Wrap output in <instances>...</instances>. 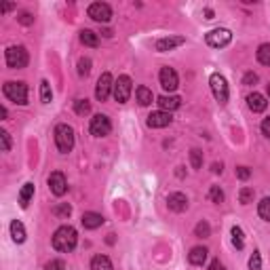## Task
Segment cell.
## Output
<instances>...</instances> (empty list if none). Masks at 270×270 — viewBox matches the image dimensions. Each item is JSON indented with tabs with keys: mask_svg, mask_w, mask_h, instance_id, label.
<instances>
[{
	"mask_svg": "<svg viewBox=\"0 0 270 270\" xmlns=\"http://www.w3.org/2000/svg\"><path fill=\"white\" fill-rule=\"evenodd\" d=\"M78 243V232L72 226H59L53 234V247L61 253H70Z\"/></svg>",
	"mask_w": 270,
	"mask_h": 270,
	"instance_id": "1",
	"label": "cell"
},
{
	"mask_svg": "<svg viewBox=\"0 0 270 270\" xmlns=\"http://www.w3.org/2000/svg\"><path fill=\"white\" fill-rule=\"evenodd\" d=\"M74 129L66 123H61L55 127V146L61 154H68L72 152V148H74Z\"/></svg>",
	"mask_w": 270,
	"mask_h": 270,
	"instance_id": "2",
	"label": "cell"
},
{
	"mask_svg": "<svg viewBox=\"0 0 270 270\" xmlns=\"http://www.w3.org/2000/svg\"><path fill=\"white\" fill-rule=\"evenodd\" d=\"M3 91L7 95V100H11L13 104H19V106L28 104V84L24 80H9L5 82Z\"/></svg>",
	"mask_w": 270,
	"mask_h": 270,
	"instance_id": "3",
	"label": "cell"
},
{
	"mask_svg": "<svg viewBox=\"0 0 270 270\" xmlns=\"http://www.w3.org/2000/svg\"><path fill=\"white\" fill-rule=\"evenodd\" d=\"M5 61L11 70H24L30 61V55L26 47H9L5 51Z\"/></svg>",
	"mask_w": 270,
	"mask_h": 270,
	"instance_id": "4",
	"label": "cell"
},
{
	"mask_svg": "<svg viewBox=\"0 0 270 270\" xmlns=\"http://www.w3.org/2000/svg\"><path fill=\"white\" fill-rule=\"evenodd\" d=\"M209 47H215V49H222L226 45H230L232 40V32L228 28H215L211 32H207V36H205Z\"/></svg>",
	"mask_w": 270,
	"mask_h": 270,
	"instance_id": "5",
	"label": "cell"
},
{
	"mask_svg": "<svg viewBox=\"0 0 270 270\" xmlns=\"http://www.w3.org/2000/svg\"><path fill=\"white\" fill-rule=\"evenodd\" d=\"M209 84H211V91H213V97L218 100L220 104H226L228 102V95H230V91H228V82H226V78L222 76V74H211V78H209Z\"/></svg>",
	"mask_w": 270,
	"mask_h": 270,
	"instance_id": "6",
	"label": "cell"
},
{
	"mask_svg": "<svg viewBox=\"0 0 270 270\" xmlns=\"http://www.w3.org/2000/svg\"><path fill=\"white\" fill-rule=\"evenodd\" d=\"M131 91H133V82H131V78H129L127 74L118 76V80L114 82V89H112L114 100H116L118 104H125V102H129V97H131Z\"/></svg>",
	"mask_w": 270,
	"mask_h": 270,
	"instance_id": "7",
	"label": "cell"
},
{
	"mask_svg": "<svg viewBox=\"0 0 270 270\" xmlns=\"http://www.w3.org/2000/svg\"><path fill=\"white\" fill-rule=\"evenodd\" d=\"M89 131H91V135H95V137H106V135H110V131H112L110 118H108L106 114H95V116L91 118Z\"/></svg>",
	"mask_w": 270,
	"mask_h": 270,
	"instance_id": "8",
	"label": "cell"
},
{
	"mask_svg": "<svg viewBox=\"0 0 270 270\" xmlns=\"http://www.w3.org/2000/svg\"><path fill=\"white\" fill-rule=\"evenodd\" d=\"M87 13L93 21H97V24H108V21L112 19V7L108 3H93Z\"/></svg>",
	"mask_w": 270,
	"mask_h": 270,
	"instance_id": "9",
	"label": "cell"
},
{
	"mask_svg": "<svg viewBox=\"0 0 270 270\" xmlns=\"http://www.w3.org/2000/svg\"><path fill=\"white\" fill-rule=\"evenodd\" d=\"M114 89V80H112V74L110 72H104L100 80H97V87H95V97L100 102H106L110 97V91Z\"/></svg>",
	"mask_w": 270,
	"mask_h": 270,
	"instance_id": "10",
	"label": "cell"
},
{
	"mask_svg": "<svg viewBox=\"0 0 270 270\" xmlns=\"http://www.w3.org/2000/svg\"><path fill=\"white\" fill-rule=\"evenodd\" d=\"M158 80H160V87L165 91H175L177 84H179V78H177V72L173 68H160V74H158Z\"/></svg>",
	"mask_w": 270,
	"mask_h": 270,
	"instance_id": "11",
	"label": "cell"
},
{
	"mask_svg": "<svg viewBox=\"0 0 270 270\" xmlns=\"http://www.w3.org/2000/svg\"><path fill=\"white\" fill-rule=\"evenodd\" d=\"M49 188H51V192L55 194V197H63V194L68 192V179H66V175H63L61 171H53V173L49 175Z\"/></svg>",
	"mask_w": 270,
	"mask_h": 270,
	"instance_id": "12",
	"label": "cell"
},
{
	"mask_svg": "<svg viewBox=\"0 0 270 270\" xmlns=\"http://www.w3.org/2000/svg\"><path fill=\"white\" fill-rule=\"evenodd\" d=\"M171 123H173V118H171V112H163V110L152 112V114L148 116V121H146V125H148L150 129H165V127H169Z\"/></svg>",
	"mask_w": 270,
	"mask_h": 270,
	"instance_id": "13",
	"label": "cell"
},
{
	"mask_svg": "<svg viewBox=\"0 0 270 270\" xmlns=\"http://www.w3.org/2000/svg\"><path fill=\"white\" fill-rule=\"evenodd\" d=\"M184 42H186L184 36H165V38H158L154 47L158 53H167V51H173L175 47H182Z\"/></svg>",
	"mask_w": 270,
	"mask_h": 270,
	"instance_id": "14",
	"label": "cell"
},
{
	"mask_svg": "<svg viewBox=\"0 0 270 270\" xmlns=\"http://www.w3.org/2000/svg\"><path fill=\"white\" fill-rule=\"evenodd\" d=\"M167 205H169L171 211L182 213V211L188 209V197L184 192H173V194H169L167 197Z\"/></svg>",
	"mask_w": 270,
	"mask_h": 270,
	"instance_id": "15",
	"label": "cell"
},
{
	"mask_svg": "<svg viewBox=\"0 0 270 270\" xmlns=\"http://www.w3.org/2000/svg\"><path fill=\"white\" fill-rule=\"evenodd\" d=\"M156 104L160 106V110L163 112H173L182 106V100L177 95H163V97H158L156 100Z\"/></svg>",
	"mask_w": 270,
	"mask_h": 270,
	"instance_id": "16",
	"label": "cell"
},
{
	"mask_svg": "<svg viewBox=\"0 0 270 270\" xmlns=\"http://www.w3.org/2000/svg\"><path fill=\"white\" fill-rule=\"evenodd\" d=\"M247 106H249L251 112H264L268 102H266V97L262 93H249L247 95Z\"/></svg>",
	"mask_w": 270,
	"mask_h": 270,
	"instance_id": "17",
	"label": "cell"
},
{
	"mask_svg": "<svg viewBox=\"0 0 270 270\" xmlns=\"http://www.w3.org/2000/svg\"><path fill=\"white\" fill-rule=\"evenodd\" d=\"M82 226L87 230H95V228H100V226L104 224V218L100 213H95V211H87V213H82Z\"/></svg>",
	"mask_w": 270,
	"mask_h": 270,
	"instance_id": "18",
	"label": "cell"
},
{
	"mask_svg": "<svg viewBox=\"0 0 270 270\" xmlns=\"http://www.w3.org/2000/svg\"><path fill=\"white\" fill-rule=\"evenodd\" d=\"M207 247H192L190 249V253H188V262L190 264H194V266H203L205 264V260H207Z\"/></svg>",
	"mask_w": 270,
	"mask_h": 270,
	"instance_id": "19",
	"label": "cell"
},
{
	"mask_svg": "<svg viewBox=\"0 0 270 270\" xmlns=\"http://www.w3.org/2000/svg\"><path fill=\"white\" fill-rule=\"evenodd\" d=\"M32 197H34V184L26 182L24 186H21V190H19V205H21V209L28 207L30 201H32Z\"/></svg>",
	"mask_w": 270,
	"mask_h": 270,
	"instance_id": "20",
	"label": "cell"
},
{
	"mask_svg": "<svg viewBox=\"0 0 270 270\" xmlns=\"http://www.w3.org/2000/svg\"><path fill=\"white\" fill-rule=\"evenodd\" d=\"M11 236H13L15 243H24L26 241V228H24V224H21L19 220L11 222Z\"/></svg>",
	"mask_w": 270,
	"mask_h": 270,
	"instance_id": "21",
	"label": "cell"
},
{
	"mask_svg": "<svg viewBox=\"0 0 270 270\" xmlns=\"http://www.w3.org/2000/svg\"><path fill=\"white\" fill-rule=\"evenodd\" d=\"M91 270H114V266L108 255H95L91 260Z\"/></svg>",
	"mask_w": 270,
	"mask_h": 270,
	"instance_id": "22",
	"label": "cell"
},
{
	"mask_svg": "<svg viewBox=\"0 0 270 270\" xmlns=\"http://www.w3.org/2000/svg\"><path fill=\"white\" fill-rule=\"evenodd\" d=\"M80 42H82L84 47L95 49L97 45H100V36H97L93 30H82V32H80Z\"/></svg>",
	"mask_w": 270,
	"mask_h": 270,
	"instance_id": "23",
	"label": "cell"
},
{
	"mask_svg": "<svg viewBox=\"0 0 270 270\" xmlns=\"http://www.w3.org/2000/svg\"><path fill=\"white\" fill-rule=\"evenodd\" d=\"M137 102L139 106H150L154 102V95L148 87H137Z\"/></svg>",
	"mask_w": 270,
	"mask_h": 270,
	"instance_id": "24",
	"label": "cell"
},
{
	"mask_svg": "<svg viewBox=\"0 0 270 270\" xmlns=\"http://www.w3.org/2000/svg\"><path fill=\"white\" fill-rule=\"evenodd\" d=\"M230 234H232V245L236 247V249H243L245 247V234H243V230L239 228V226H232V230H230Z\"/></svg>",
	"mask_w": 270,
	"mask_h": 270,
	"instance_id": "25",
	"label": "cell"
},
{
	"mask_svg": "<svg viewBox=\"0 0 270 270\" xmlns=\"http://www.w3.org/2000/svg\"><path fill=\"white\" fill-rule=\"evenodd\" d=\"M257 213H260L262 220L270 222V197H266V199L260 201V205H257Z\"/></svg>",
	"mask_w": 270,
	"mask_h": 270,
	"instance_id": "26",
	"label": "cell"
},
{
	"mask_svg": "<svg viewBox=\"0 0 270 270\" xmlns=\"http://www.w3.org/2000/svg\"><path fill=\"white\" fill-rule=\"evenodd\" d=\"M40 100H42V104H51V100H53V91H51L49 80L40 82Z\"/></svg>",
	"mask_w": 270,
	"mask_h": 270,
	"instance_id": "27",
	"label": "cell"
},
{
	"mask_svg": "<svg viewBox=\"0 0 270 270\" xmlns=\"http://www.w3.org/2000/svg\"><path fill=\"white\" fill-rule=\"evenodd\" d=\"M74 112H76L78 116H87L91 112V104L87 100H76L74 102Z\"/></svg>",
	"mask_w": 270,
	"mask_h": 270,
	"instance_id": "28",
	"label": "cell"
},
{
	"mask_svg": "<svg viewBox=\"0 0 270 270\" xmlns=\"http://www.w3.org/2000/svg\"><path fill=\"white\" fill-rule=\"evenodd\" d=\"M194 234H197L199 239H207V236L211 234V226L203 220V222H199L197 226H194Z\"/></svg>",
	"mask_w": 270,
	"mask_h": 270,
	"instance_id": "29",
	"label": "cell"
},
{
	"mask_svg": "<svg viewBox=\"0 0 270 270\" xmlns=\"http://www.w3.org/2000/svg\"><path fill=\"white\" fill-rule=\"evenodd\" d=\"M257 61L262 66H270V45H260V49H257Z\"/></svg>",
	"mask_w": 270,
	"mask_h": 270,
	"instance_id": "30",
	"label": "cell"
},
{
	"mask_svg": "<svg viewBox=\"0 0 270 270\" xmlns=\"http://www.w3.org/2000/svg\"><path fill=\"white\" fill-rule=\"evenodd\" d=\"M70 213H72V207L68 203H61L53 207V215H57V218H70Z\"/></svg>",
	"mask_w": 270,
	"mask_h": 270,
	"instance_id": "31",
	"label": "cell"
},
{
	"mask_svg": "<svg viewBox=\"0 0 270 270\" xmlns=\"http://www.w3.org/2000/svg\"><path fill=\"white\" fill-rule=\"evenodd\" d=\"M253 197H255L253 188H241V192H239V203H241V205H249V203H253Z\"/></svg>",
	"mask_w": 270,
	"mask_h": 270,
	"instance_id": "32",
	"label": "cell"
},
{
	"mask_svg": "<svg viewBox=\"0 0 270 270\" xmlns=\"http://www.w3.org/2000/svg\"><path fill=\"white\" fill-rule=\"evenodd\" d=\"M89 72H91V59H89V57L78 59V76L87 78V76H89Z\"/></svg>",
	"mask_w": 270,
	"mask_h": 270,
	"instance_id": "33",
	"label": "cell"
},
{
	"mask_svg": "<svg viewBox=\"0 0 270 270\" xmlns=\"http://www.w3.org/2000/svg\"><path fill=\"white\" fill-rule=\"evenodd\" d=\"M190 163H192L194 169H201L203 167V152H201L199 148H192L190 150Z\"/></svg>",
	"mask_w": 270,
	"mask_h": 270,
	"instance_id": "34",
	"label": "cell"
},
{
	"mask_svg": "<svg viewBox=\"0 0 270 270\" xmlns=\"http://www.w3.org/2000/svg\"><path fill=\"white\" fill-rule=\"evenodd\" d=\"M209 201L215 203V205L224 203V190H222L220 186H211V190H209Z\"/></svg>",
	"mask_w": 270,
	"mask_h": 270,
	"instance_id": "35",
	"label": "cell"
},
{
	"mask_svg": "<svg viewBox=\"0 0 270 270\" xmlns=\"http://www.w3.org/2000/svg\"><path fill=\"white\" fill-rule=\"evenodd\" d=\"M249 270H262V255H260V251H253V255L249 257Z\"/></svg>",
	"mask_w": 270,
	"mask_h": 270,
	"instance_id": "36",
	"label": "cell"
},
{
	"mask_svg": "<svg viewBox=\"0 0 270 270\" xmlns=\"http://www.w3.org/2000/svg\"><path fill=\"white\" fill-rule=\"evenodd\" d=\"M17 21L21 26H32V24H34V17H32V13H28V11H24V13H19Z\"/></svg>",
	"mask_w": 270,
	"mask_h": 270,
	"instance_id": "37",
	"label": "cell"
},
{
	"mask_svg": "<svg viewBox=\"0 0 270 270\" xmlns=\"http://www.w3.org/2000/svg\"><path fill=\"white\" fill-rule=\"evenodd\" d=\"M0 142H3V152H9L11 150V135H9V131H0Z\"/></svg>",
	"mask_w": 270,
	"mask_h": 270,
	"instance_id": "38",
	"label": "cell"
},
{
	"mask_svg": "<svg viewBox=\"0 0 270 270\" xmlns=\"http://www.w3.org/2000/svg\"><path fill=\"white\" fill-rule=\"evenodd\" d=\"M236 177H239V179H249L251 177V169L249 167H236Z\"/></svg>",
	"mask_w": 270,
	"mask_h": 270,
	"instance_id": "39",
	"label": "cell"
},
{
	"mask_svg": "<svg viewBox=\"0 0 270 270\" xmlns=\"http://www.w3.org/2000/svg\"><path fill=\"white\" fill-rule=\"evenodd\" d=\"M255 82H257V74L255 72H247L243 76V84H247V87H253Z\"/></svg>",
	"mask_w": 270,
	"mask_h": 270,
	"instance_id": "40",
	"label": "cell"
},
{
	"mask_svg": "<svg viewBox=\"0 0 270 270\" xmlns=\"http://www.w3.org/2000/svg\"><path fill=\"white\" fill-rule=\"evenodd\" d=\"M47 270H66V264H63L61 260H51L47 264Z\"/></svg>",
	"mask_w": 270,
	"mask_h": 270,
	"instance_id": "41",
	"label": "cell"
},
{
	"mask_svg": "<svg viewBox=\"0 0 270 270\" xmlns=\"http://www.w3.org/2000/svg\"><path fill=\"white\" fill-rule=\"evenodd\" d=\"M262 133H264L266 137H270V116L262 121Z\"/></svg>",
	"mask_w": 270,
	"mask_h": 270,
	"instance_id": "42",
	"label": "cell"
},
{
	"mask_svg": "<svg viewBox=\"0 0 270 270\" xmlns=\"http://www.w3.org/2000/svg\"><path fill=\"white\" fill-rule=\"evenodd\" d=\"M209 270H226V268H224V264H222L220 260H213V262L209 264Z\"/></svg>",
	"mask_w": 270,
	"mask_h": 270,
	"instance_id": "43",
	"label": "cell"
},
{
	"mask_svg": "<svg viewBox=\"0 0 270 270\" xmlns=\"http://www.w3.org/2000/svg\"><path fill=\"white\" fill-rule=\"evenodd\" d=\"M211 171H213V173H222V163H213Z\"/></svg>",
	"mask_w": 270,
	"mask_h": 270,
	"instance_id": "44",
	"label": "cell"
},
{
	"mask_svg": "<svg viewBox=\"0 0 270 270\" xmlns=\"http://www.w3.org/2000/svg\"><path fill=\"white\" fill-rule=\"evenodd\" d=\"M11 9H15V5H3V7H0L3 13H7V11H11Z\"/></svg>",
	"mask_w": 270,
	"mask_h": 270,
	"instance_id": "45",
	"label": "cell"
},
{
	"mask_svg": "<svg viewBox=\"0 0 270 270\" xmlns=\"http://www.w3.org/2000/svg\"><path fill=\"white\" fill-rule=\"evenodd\" d=\"M205 19H213V11L211 9H205Z\"/></svg>",
	"mask_w": 270,
	"mask_h": 270,
	"instance_id": "46",
	"label": "cell"
},
{
	"mask_svg": "<svg viewBox=\"0 0 270 270\" xmlns=\"http://www.w3.org/2000/svg\"><path fill=\"white\" fill-rule=\"evenodd\" d=\"M0 116H3V118H7L9 116V110H7V108L3 106V108H0Z\"/></svg>",
	"mask_w": 270,
	"mask_h": 270,
	"instance_id": "47",
	"label": "cell"
},
{
	"mask_svg": "<svg viewBox=\"0 0 270 270\" xmlns=\"http://www.w3.org/2000/svg\"><path fill=\"white\" fill-rule=\"evenodd\" d=\"M102 34H104L106 38H110V36H112V32H110V30H102Z\"/></svg>",
	"mask_w": 270,
	"mask_h": 270,
	"instance_id": "48",
	"label": "cell"
},
{
	"mask_svg": "<svg viewBox=\"0 0 270 270\" xmlns=\"http://www.w3.org/2000/svg\"><path fill=\"white\" fill-rule=\"evenodd\" d=\"M268 95H270V84H268Z\"/></svg>",
	"mask_w": 270,
	"mask_h": 270,
	"instance_id": "49",
	"label": "cell"
}]
</instances>
